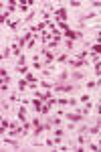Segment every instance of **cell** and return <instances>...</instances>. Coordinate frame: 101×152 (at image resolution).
Segmentation results:
<instances>
[{
	"label": "cell",
	"instance_id": "cell-1",
	"mask_svg": "<svg viewBox=\"0 0 101 152\" xmlns=\"http://www.w3.org/2000/svg\"><path fill=\"white\" fill-rule=\"evenodd\" d=\"M57 116H63L67 122H73V124L83 122V114H79V112H65V110H57Z\"/></svg>",
	"mask_w": 101,
	"mask_h": 152
},
{
	"label": "cell",
	"instance_id": "cell-2",
	"mask_svg": "<svg viewBox=\"0 0 101 152\" xmlns=\"http://www.w3.org/2000/svg\"><path fill=\"white\" fill-rule=\"evenodd\" d=\"M53 91L55 94H71V91H75V85H71V83H55L53 85Z\"/></svg>",
	"mask_w": 101,
	"mask_h": 152
},
{
	"label": "cell",
	"instance_id": "cell-3",
	"mask_svg": "<svg viewBox=\"0 0 101 152\" xmlns=\"http://www.w3.org/2000/svg\"><path fill=\"white\" fill-rule=\"evenodd\" d=\"M91 61H87V59H79V57H73L69 59V67H73V69H81V67H89Z\"/></svg>",
	"mask_w": 101,
	"mask_h": 152
},
{
	"label": "cell",
	"instance_id": "cell-4",
	"mask_svg": "<svg viewBox=\"0 0 101 152\" xmlns=\"http://www.w3.org/2000/svg\"><path fill=\"white\" fill-rule=\"evenodd\" d=\"M55 16H57V20H63V23H67V18H69L67 6H59V8L55 10Z\"/></svg>",
	"mask_w": 101,
	"mask_h": 152
},
{
	"label": "cell",
	"instance_id": "cell-5",
	"mask_svg": "<svg viewBox=\"0 0 101 152\" xmlns=\"http://www.w3.org/2000/svg\"><path fill=\"white\" fill-rule=\"evenodd\" d=\"M63 37H65V39H71V41H75V39H81L83 33H81V31H73V28H65V31H63Z\"/></svg>",
	"mask_w": 101,
	"mask_h": 152
},
{
	"label": "cell",
	"instance_id": "cell-6",
	"mask_svg": "<svg viewBox=\"0 0 101 152\" xmlns=\"http://www.w3.org/2000/svg\"><path fill=\"white\" fill-rule=\"evenodd\" d=\"M99 14H101V12H87V14H81V16H79V24L87 23V20H97Z\"/></svg>",
	"mask_w": 101,
	"mask_h": 152
},
{
	"label": "cell",
	"instance_id": "cell-7",
	"mask_svg": "<svg viewBox=\"0 0 101 152\" xmlns=\"http://www.w3.org/2000/svg\"><path fill=\"white\" fill-rule=\"evenodd\" d=\"M57 105H77V99L75 97H59Z\"/></svg>",
	"mask_w": 101,
	"mask_h": 152
},
{
	"label": "cell",
	"instance_id": "cell-8",
	"mask_svg": "<svg viewBox=\"0 0 101 152\" xmlns=\"http://www.w3.org/2000/svg\"><path fill=\"white\" fill-rule=\"evenodd\" d=\"M16 87H18V91H20V94H24L26 89H31V83L26 81L24 77H20V79H18V83H16Z\"/></svg>",
	"mask_w": 101,
	"mask_h": 152
},
{
	"label": "cell",
	"instance_id": "cell-9",
	"mask_svg": "<svg viewBox=\"0 0 101 152\" xmlns=\"http://www.w3.org/2000/svg\"><path fill=\"white\" fill-rule=\"evenodd\" d=\"M16 118L20 120V124H24V122H28V120H26V107H24V105H20V107L16 110Z\"/></svg>",
	"mask_w": 101,
	"mask_h": 152
},
{
	"label": "cell",
	"instance_id": "cell-10",
	"mask_svg": "<svg viewBox=\"0 0 101 152\" xmlns=\"http://www.w3.org/2000/svg\"><path fill=\"white\" fill-rule=\"evenodd\" d=\"M2 144H6V146H12L14 150H20V144H18L16 140H12V138H4V136H2Z\"/></svg>",
	"mask_w": 101,
	"mask_h": 152
},
{
	"label": "cell",
	"instance_id": "cell-11",
	"mask_svg": "<svg viewBox=\"0 0 101 152\" xmlns=\"http://www.w3.org/2000/svg\"><path fill=\"white\" fill-rule=\"evenodd\" d=\"M10 128H12V124L6 120V118H2V122H0V134L4 136V132H6V130H10Z\"/></svg>",
	"mask_w": 101,
	"mask_h": 152
},
{
	"label": "cell",
	"instance_id": "cell-12",
	"mask_svg": "<svg viewBox=\"0 0 101 152\" xmlns=\"http://www.w3.org/2000/svg\"><path fill=\"white\" fill-rule=\"evenodd\" d=\"M71 77H73L75 81H87V77H85V75H83V73H81L79 69H75V71H73V73H71Z\"/></svg>",
	"mask_w": 101,
	"mask_h": 152
},
{
	"label": "cell",
	"instance_id": "cell-13",
	"mask_svg": "<svg viewBox=\"0 0 101 152\" xmlns=\"http://www.w3.org/2000/svg\"><path fill=\"white\" fill-rule=\"evenodd\" d=\"M49 122H51V126H53V128H59V126L63 124V122H61V118H59V116H51V118H49Z\"/></svg>",
	"mask_w": 101,
	"mask_h": 152
},
{
	"label": "cell",
	"instance_id": "cell-14",
	"mask_svg": "<svg viewBox=\"0 0 101 152\" xmlns=\"http://www.w3.org/2000/svg\"><path fill=\"white\" fill-rule=\"evenodd\" d=\"M0 77H2V83H10V73L2 67V71H0Z\"/></svg>",
	"mask_w": 101,
	"mask_h": 152
},
{
	"label": "cell",
	"instance_id": "cell-15",
	"mask_svg": "<svg viewBox=\"0 0 101 152\" xmlns=\"http://www.w3.org/2000/svg\"><path fill=\"white\" fill-rule=\"evenodd\" d=\"M24 79H26V81L31 83V85H36V83H39V79L34 77L33 73H26V75H24Z\"/></svg>",
	"mask_w": 101,
	"mask_h": 152
},
{
	"label": "cell",
	"instance_id": "cell-16",
	"mask_svg": "<svg viewBox=\"0 0 101 152\" xmlns=\"http://www.w3.org/2000/svg\"><path fill=\"white\" fill-rule=\"evenodd\" d=\"M23 23V20H10V23H8V28H10L12 33H16V31H18V24Z\"/></svg>",
	"mask_w": 101,
	"mask_h": 152
},
{
	"label": "cell",
	"instance_id": "cell-17",
	"mask_svg": "<svg viewBox=\"0 0 101 152\" xmlns=\"http://www.w3.org/2000/svg\"><path fill=\"white\" fill-rule=\"evenodd\" d=\"M16 73L18 75H26L28 73V65H16Z\"/></svg>",
	"mask_w": 101,
	"mask_h": 152
},
{
	"label": "cell",
	"instance_id": "cell-18",
	"mask_svg": "<svg viewBox=\"0 0 101 152\" xmlns=\"http://www.w3.org/2000/svg\"><path fill=\"white\" fill-rule=\"evenodd\" d=\"M69 77H71V75H69V71H67V69H63L61 73H59V77H57V79H59V81H67Z\"/></svg>",
	"mask_w": 101,
	"mask_h": 152
},
{
	"label": "cell",
	"instance_id": "cell-19",
	"mask_svg": "<svg viewBox=\"0 0 101 152\" xmlns=\"http://www.w3.org/2000/svg\"><path fill=\"white\" fill-rule=\"evenodd\" d=\"M63 45H65L69 51H73V49H75V41H71V39H63Z\"/></svg>",
	"mask_w": 101,
	"mask_h": 152
},
{
	"label": "cell",
	"instance_id": "cell-20",
	"mask_svg": "<svg viewBox=\"0 0 101 152\" xmlns=\"http://www.w3.org/2000/svg\"><path fill=\"white\" fill-rule=\"evenodd\" d=\"M69 53H63V55H59V57H57V63H69Z\"/></svg>",
	"mask_w": 101,
	"mask_h": 152
},
{
	"label": "cell",
	"instance_id": "cell-21",
	"mask_svg": "<svg viewBox=\"0 0 101 152\" xmlns=\"http://www.w3.org/2000/svg\"><path fill=\"white\" fill-rule=\"evenodd\" d=\"M10 53H12L10 45H6V47H4V51H2V61H4V59H8V57H10Z\"/></svg>",
	"mask_w": 101,
	"mask_h": 152
},
{
	"label": "cell",
	"instance_id": "cell-22",
	"mask_svg": "<svg viewBox=\"0 0 101 152\" xmlns=\"http://www.w3.org/2000/svg\"><path fill=\"white\" fill-rule=\"evenodd\" d=\"M85 87H87V89H95V87H97V79H95V81H93V79H87V81H85Z\"/></svg>",
	"mask_w": 101,
	"mask_h": 152
},
{
	"label": "cell",
	"instance_id": "cell-23",
	"mask_svg": "<svg viewBox=\"0 0 101 152\" xmlns=\"http://www.w3.org/2000/svg\"><path fill=\"white\" fill-rule=\"evenodd\" d=\"M10 14H12V12L4 10V12H2V16H0V23H2V24H4V23H8V18H10Z\"/></svg>",
	"mask_w": 101,
	"mask_h": 152
},
{
	"label": "cell",
	"instance_id": "cell-24",
	"mask_svg": "<svg viewBox=\"0 0 101 152\" xmlns=\"http://www.w3.org/2000/svg\"><path fill=\"white\" fill-rule=\"evenodd\" d=\"M26 49H28V51H34V49H36V37H33V39L28 41V45H26Z\"/></svg>",
	"mask_w": 101,
	"mask_h": 152
},
{
	"label": "cell",
	"instance_id": "cell-25",
	"mask_svg": "<svg viewBox=\"0 0 101 152\" xmlns=\"http://www.w3.org/2000/svg\"><path fill=\"white\" fill-rule=\"evenodd\" d=\"M53 136H65V130H61V126L59 128H53Z\"/></svg>",
	"mask_w": 101,
	"mask_h": 152
},
{
	"label": "cell",
	"instance_id": "cell-26",
	"mask_svg": "<svg viewBox=\"0 0 101 152\" xmlns=\"http://www.w3.org/2000/svg\"><path fill=\"white\" fill-rule=\"evenodd\" d=\"M16 61H18L16 65H26V55H24V53H23V55H20V57L16 59Z\"/></svg>",
	"mask_w": 101,
	"mask_h": 152
},
{
	"label": "cell",
	"instance_id": "cell-27",
	"mask_svg": "<svg viewBox=\"0 0 101 152\" xmlns=\"http://www.w3.org/2000/svg\"><path fill=\"white\" fill-rule=\"evenodd\" d=\"M79 99H81V102H83V104H89L91 95H89V94H83V95H81V97H79Z\"/></svg>",
	"mask_w": 101,
	"mask_h": 152
},
{
	"label": "cell",
	"instance_id": "cell-28",
	"mask_svg": "<svg viewBox=\"0 0 101 152\" xmlns=\"http://www.w3.org/2000/svg\"><path fill=\"white\" fill-rule=\"evenodd\" d=\"M41 85H43L45 89H53V85H55V83H51V81H41Z\"/></svg>",
	"mask_w": 101,
	"mask_h": 152
},
{
	"label": "cell",
	"instance_id": "cell-29",
	"mask_svg": "<svg viewBox=\"0 0 101 152\" xmlns=\"http://www.w3.org/2000/svg\"><path fill=\"white\" fill-rule=\"evenodd\" d=\"M6 110H10V102H4L2 99V112H6Z\"/></svg>",
	"mask_w": 101,
	"mask_h": 152
},
{
	"label": "cell",
	"instance_id": "cell-30",
	"mask_svg": "<svg viewBox=\"0 0 101 152\" xmlns=\"http://www.w3.org/2000/svg\"><path fill=\"white\" fill-rule=\"evenodd\" d=\"M93 8H101V0H93V2H89Z\"/></svg>",
	"mask_w": 101,
	"mask_h": 152
},
{
	"label": "cell",
	"instance_id": "cell-31",
	"mask_svg": "<svg viewBox=\"0 0 101 152\" xmlns=\"http://www.w3.org/2000/svg\"><path fill=\"white\" fill-rule=\"evenodd\" d=\"M69 6L71 8H79V6H83V2H69Z\"/></svg>",
	"mask_w": 101,
	"mask_h": 152
},
{
	"label": "cell",
	"instance_id": "cell-32",
	"mask_svg": "<svg viewBox=\"0 0 101 152\" xmlns=\"http://www.w3.org/2000/svg\"><path fill=\"white\" fill-rule=\"evenodd\" d=\"M97 114H99V116H101V102H99V104H97Z\"/></svg>",
	"mask_w": 101,
	"mask_h": 152
},
{
	"label": "cell",
	"instance_id": "cell-33",
	"mask_svg": "<svg viewBox=\"0 0 101 152\" xmlns=\"http://www.w3.org/2000/svg\"><path fill=\"white\" fill-rule=\"evenodd\" d=\"M97 144H99V150H101V140H97Z\"/></svg>",
	"mask_w": 101,
	"mask_h": 152
}]
</instances>
